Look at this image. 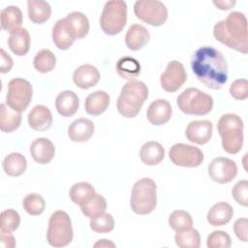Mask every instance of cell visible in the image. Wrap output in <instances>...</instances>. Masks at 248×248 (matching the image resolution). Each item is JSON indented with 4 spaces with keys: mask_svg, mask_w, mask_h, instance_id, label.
I'll return each mask as SVG.
<instances>
[{
    "mask_svg": "<svg viewBox=\"0 0 248 248\" xmlns=\"http://www.w3.org/2000/svg\"><path fill=\"white\" fill-rule=\"evenodd\" d=\"M191 69L196 78L207 88L218 90L228 80V64L220 50L205 46L191 57Z\"/></svg>",
    "mask_w": 248,
    "mask_h": 248,
    "instance_id": "cell-1",
    "label": "cell"
},
{
    "mask_svg": "<svg viewBox=\"0 0 248 248\" xmlns=\"http://www.w3.org/2000/svg\"><path fill=\"white\" fill-rule=\"evenodd\" d=\"M214 38L236 51L248 52L247 19L240 12H232L226 19L218 21L213 27Z\"/></svg>",
    "mask_w": 248,
    "mask_h": 248,
    "instance_id": "cell-2",
    "label": "cell"
},
{
    "mask_svg": "<svg viewBox=\"0 0 248 248\" xmlns=\"http://www.w3.org/2000/svg\"><path fill=\"white\" fill-rule=\"evenodd\" d=\"M148 98V88L144 82L132 79L123 85L117 99V110L126 117H136Z\"/></svg>",
    "mask_w": 248,
    "mask_h": 248,
    "instance_id": "cell-3",
    "label": "cell"
},
{
    "mask_svg": "<svg viewBox=\"0 0 248 248\" xmlns=\"http://www.w3.org/2000/svg\"><path fill=\"white\" fill-rule=\"evenodd\" d=\"M222 147L229 154L238 153L243 145V121L235 113L222 115L217 124Z\"/></svg>",
    "mask_w": 248,
    "mask_h": 248,
    "instance_id": "cell-4",
    "label": "cell"
},
{
    "mask_svg": "<svg viewBox=\"0 0 248 248\" xmlns=\"http://www.w3.org/2000/svg\"><path fill=\"white\" fill-rule=\"evenodd\" d=\"M157 204V186L153 179L143 177L138 180L133 188L130 206L136 214L146 215L151 213Z\"/></svg>",
    "mask_w": 248,
    "mask_h": 248,
    "instance_id": "cell-5",
    "label": "cell"
},
{
    "mask_svg": "<svg viewBox=\"0 0 248 248\" xmlns=\"http://www.w3.org/2000/svg\"><path fill=\"white\" fill-rule=\"evenodd\" d=\"M74 232L72 221L67 212L63 210L54 211L48 221L46 240L52 247H64L73 240Z\"/></svg>",
    "mask_w": 248,
    "mask_h": 248,
    "instance_id": "cell-6",
    "label": "cell"
},
{
    "mask_svg": "<svg viewBox=\"0 0 248 248\" xmlns=\"http://www.w3.org/2000/svg\"><path fill=\"white\" fill-rule=\"evenodd\" d=\"M178 108L185 114L205 115L213 108V98L194 87L185 89L176 99Z\"/></svg>",
    "mask_w": 248,
    "mask_h": 248,
    "instance_id": "cell-7",
    "label": "cell"
},
{
    "mask_svg": "<svg viewBox=\"0 0 248 248\" xmlns=\"http://www.w3.org/2000/svg\"><path fill=\"white\" fill-rule=\"evenodd\" d=\"M127 22V4L122 0L106 2L100 16V26L109 36L119 34Z\"/></svg>",
    "mask_w": 248,
    "mask_h": 248,
    "instance_id": "cell-8",
    "label": "cell"
},
{
    "mask_svg": "<svg viewBox=\"0 0 248 248\" xmlns=\"http://www.w3.org/2000/svg\"><path fill=\"white\" fill-rule=\"evenodd\" d=\"M33 97V88L31 83L20 78H12L8 83V92L6 95V105L15 111H24Z\"/></svg>",
    "mask_w": 248,
    "mask_h": 248,
    "instance_id": "cell-9",
    "label": "cell"
},
{
    "mask_svg": "<svg viewBox=\"0 0 248 248\" xmlns=\"http://www.w3.org/2000/svg\"><path fill=\"white\" fill-rule=\"evenodd\" d=\"M134 13L139 19L152 26H161L168 18V9L159 0H138L134 4Z\"/></svg>",
    "mask_w": 248,
    "mask_h": 248,
    "instance_id": "cell-10",
    "label": "cell"
},
{
    "mask_svg": "<svg viewBox=\"0 0 248 248\" xmlns=\"http://www.w3.org/2000/svg\"><path fill=\"white\" fill-rule=\"evenodd\" d=\"M169 157L175 166L186 168L199 167L204 159L200 148L186 143L173 144L169 151Z\"/></svg>",
    "mask_w": 248,
    "mask_h": 248,
    "instance_id": "cell-11",
    "label": "cell"
},
{
    "mask_svg": "<svg viewBox=\"0 0 248 248\" xmlns=\"http://www.w3.org/2000/svg\"><path fill=\"white\" fill-rule=\"evenodd\" d=\"M186 70L183 64L177 60L170 61L165 72L160 77L162 88L169 93L177 91L186 82Z\"/></svg>",
    "mask_w": 248,
    "mask_h": 248,
    "instance_id": "cell-12",
    "label": "cell"
},
{
    "mask_svg": "<svg viewBox=\"0 0 248 248\" xmlns=\"http://www.w3.org/2000/svg\"><path fill=\"white\" fill-rule=\"evenodd\" d=\"M210 178L220 184H226L233 180L237 174V166L234 161L226 157H217L208 165Z\"/></svg>",
    "mask_w": 248,
    "mask_h": 248,
    "instance_id": "cell-13",
    "label": "cell"
},
{
    "mask_svg": "<svg viewBox=\"0 0 248 248\" xmlns=\"http://www.w3.org/2000/svg\"><path fill=\"white\" fill-rule=\"evenodd\" d=\"M213 132V124L209 120H195L191 121L185 130L187 140L196 144L207 143Z\"/></svg>",
    "mask_w": 248,
    "mask_h": 248,
    "instance_id": "cell-14",
    "label": "cell"
},
{
    "mask_svg": "<svg viewBox=\"0 0 248 248\" xmlns=\"http://www.w3.org/2000/svg\"><path fill=\"white\" fill-rule=\"evenodd\" d=\"M172 108L169 101L165 99H157L153 101L146 111L147 120L155 126L166 124L171 117Z\"/></svg>",
    "mask_w": 248,
    "mask_h": 248,
    "instance_id": "cell-15",
    "label": "cell"
},
{
    "mask_svg": "<svg viewBox=\"0 0 248 248\" xmlns=\"http://www.w3.org/2000/svg\"><path fill=\"white\" fill-rule=\"evenodd\" d=\"M100 80L99 70L90 64H83L78 67L73 74L74 83L81 88L88 89L95 86Z\"/></svg>",
    "mask_w": 248,
    "mask_h": 248,
    "instance_id": "cell-16",
    "label": "cell"
},
{
    "mask_svg": "<svg viewBox=\"0 0 248 248\" xmlns=\"http://www.w3.org/2000/svg\"><path fill=\"white\" fill-rule=\"evenodd\" d=\"M66 28L72 38L82 39L89 32V20L87 16L80 12H72L64 17Z\"/></svg>",
    "mask_w": 248,
    "mask_h": 248,
    "instance_id": "cell-17",
    "label": "cell"
},
{
    "mask_svg": "<svg viewBox=\"0 0 248 248\" xmlns=\"http://www.w3.org/2000/svg\"><path fill=\"white\" fill-rule=\"evenodd\" d=\"M30 154L36 163L46 165L53 159L55 147L48 139L38 138L30 145Z\"/></svg>",
    "mask_w": 248,
    "mask_h": 248,
    "instance_id": "cell-18",
    "label": "cell"
},
{
    "mask_svg": "<svg viewBox=\"0 0 248 248\" xmlns=\"http://www.w3.org/2000/svg\"><path fill=\"white\" fill-rule=\"evenodd\" d=\"M94 130V123L90 119L80 117L69 125L68 136L72 141L85 142L93 136Z\"/></svg>",
    "mask_w": 248,
    "mask_h": 248,
    "instance_id": "cell-19",
    "label": "cell"
},
{
    "mask_svg": "<svg viewBox=\"0 0 248 248\" xmlns=\"http://www.w3.org/2000/svg\"><path fill=\"white\" fill-rule=\"evenodd\" d=\"M28 124L35 131H46L51 127L53 117L49 108L44 105L35 106L28 113Z\"/></svg>",
    "mask_w": 248,
    "mask_h": 248,
    "instance_id": "cell-20",
    "label": "cell"
},
{
    "mask_svg": "<svg viewBox=\"0 0 248 248\" xmlns=\"http://www.w3.org/2000/svg\"><path fill=\"white\" fill-rule=\"evenodd\" d=\"M79 107L78 95L70 90L60 92L55 99V108L57 112L64 116L70 117L76 114Z\"/></svg>",
    "mask_w": 248,
    "mask_h": 248,
    "instance_id": "cell-21",
    "label": "cell"
},
{
    "mask_svg": "<svg viewBox=\"0 0 248 248\" xmlns=\"http://www.w3.org/2000/svg\"><path fill=\"white\" fill-rule=\"evenodd\" d=\"M150 39L149 31L140 24H133L129 27L126 36L125 44L130 50L137 51L141 49Z\"/></svg>",
    "mask_w": 248,
    "mask_h": 248,
    "instance_id": "cell-22",
    "label": "cell"
},
{
    "mask_svg": "<svg viewBox=\"0 0 248 248\" xmlns=\"http://www.w3.org/2000/svg\"><path fill=\"white\" fill-rule=\"evenodd\" d=\"M233 216V209L231 204L225 202H220L211 206L208 210L206 219L207 222L214 227L227 225Z\"/></svg>",
    "mask_w": 248,
    "mask_h": 248,
    "instance_id": "cell-23",
    "label": "cell"
},
{
    "mask_svg": "<svg viewBox=\"0 0 248 248\" xmlns=\"http://www.w3.org/2000/svg\"><path fill=\"white\" fill-rule=\"evenodd\" d=\"M30 43L31 39L29 32L27 29L22 27L11 32L8 38L9 48L14 54L17 56H23L27 54L30 48Z\"/></svg>",
    "mask_w": 248,
    "mask_h": 248,
    "instance_id": "cell-24",
    "label": "cell"
},
{
    "mask_svg": "<svg viewBox=\"0 0 248 248\" xmlns=\"http://www.w3.org/2000/svg\"><path fill=\"white\" fill-rule=\"evenodd\" d=\"M110 102L109 95L102 90L89 94L84 102L85 111L93 116H98L105 112Z\"/></svg>",
    "mask_w": 248,
    "mask_h": 248,
    "instance_id": "cell-25",
    "label": "cell"
},
{
    "mask_svg": "<svg viewBox=\"0 0 248 248\" xmlns=\"http://www.w3.org/2000/svg\"><path fill=\"white\" fill-rule=\"evenodd\" d=\"M165 157V149L161 143L150 140L146 141L140 150V158L141 162L147 166H155L160 164Z\"/></svg>",
    "mask_w": 248,
    "mask_h": 248,
    "instance_id": "cell-26",
    "label": "cell"
},
{
    "mask_svg": "<svg viewBox=\"0 0 248 248\" xmlns=\"http://www.w3.org/2000/svg\"><path fill=\"white\" fill-rule=\"evenodd\" d=\"M23 16L22 12L17 6H7L0 13V23L3 30L10 33L20 28Z\"/></svg>",
    "mask_w": 248,
    "mask_h": 248,
    "instance_id": "cell-27",
    "label": "cell"
},
{
    "mask_svg": "<svg viewBox=\"0 0 248 248\" xmlns=\"http://www.w3.org/2000/svg\"><path fill=\"white\" fill-rule=\"evenodd\" d=\"M27 12L29 19L36 24H42L48 20L51 16V7L46 1L28 0Z\"/></svg>",
    "mask_w": 248,
    "mask_h": 248,
    "instance_id": "cell-28",
    "label": "cell"
},
{
    "mask_svg": "<svg viewBox=\"0 0 248 248\" xmlns=\"http://www.w3.org/2000/svg\"><path fill=\"white\" fill-rule=\"evenodd\" d=\"M96 191L94 187L88 182L75 183L69 192L70 199L75 204L82 206L89 202L95 196Z\"/></svg>",
    "mask_w": 248,
    "mask_h": 248,
    "instance_id": "cell-29",
    "label": "cell"
},
{
    "mask_svg": "<svg viewBox=\"0 0 248 248\" xmlns=\"http://www.w3.org/2000/svg\"><path fill=\"white\" fill-rule=\"evenodd\" d=\"M21 112L10 108L5 104L0 105V130L4 133L16 131L21 123Z\"/></svg>",
    "mask_w": 248,
    "mask_h": 248,
    "instance_id": "cell-30",
    "label": "cell"
},
{
    "mask_svg": "<svg viewBox=\"0 0 248 248\" xmlns=\"http://www.w3.org/2000/svg\"><path fill=\"white\" fill-rule=\"evenodd\" d=\"M2 166L6 174L16 177L25 171L27 168V161L21 153L13 152L5 157Z\"/></svg>",
    "mask_w": 248,
    "mask_h": 248,
    "instance_id": "cell-31",
    "label": "cell"
},
{
    "mask_svg": "<svg viewBox=\"0 0 248 248\" xmlns=\"http://www.w3.org/2000/svg\"><path fill=\"white\" fill-rule=\"evenodd\" d=\"M115 69L120 78L128 80L135 79L140 74V62L131 56H123L119 58L116 62Z\"/></svg>",
    "mask_w": 248,
    "mask_h": 248,
    "instance_id": "cell-32",
    "label": "cell"
},
{
    "mask_svg": "<svg viewBox=\"0 0 248 248\" xmlns=\"http://www.w3.org/2000/svg\"><path fill=\"white\" fill-rule=\"evenodd\" d=\"M52 41L57 48L66 50L72 46L75 40L68 32L64 18L58 19L52 28Z\"/></svg>",
    "mask_w": 248,
    "mask_h": 248,
    "instance_id": "cell-33",
    "label": "cell"
},
{
    "mask_svg": "<svg viewBox=\"0 0 248 248\" xmlns=\"http://www.w3.org/2000/svg\"><path fill=\"white\" fill-rule=\"evenodd\" d=\"M34 68L41 74L51 72L56 65V56L47 48H44L37 52L33 60Z\"/></svg>",
    "mask_w": 248,
    "mask_h": 248,
    "instance_id": "cell-34",
    "label": "cell"
},
{
    "mask_svg": "<svg viewBox=\"0 0 248 248\" xmlns=\"http://www.w3.org/2000/svg\"><path fill=\"white\" fill-rule=\"evenodd\" d=\"M174 241L175 244L180 248H199L201 246L200 233L196 229L193 228L176 232Z\"/></svg>",
    "mask_w": 248,
    "mask_h": 248,
    "instance_id": "cell-35",
    "label": "cell"
},
{
    "mask_svg": "<svg viewBox=\"0 0 248 248\" xmlns=\"http://www.w3.org/2000/svg\"><path fill=\"white\" fill-rule=\"evenodd\" d=\"M169 225L175 232H181L193 227V219L185 210H174L169 216Z\"/></svg>",
    "mask_w": 248,
    "mask_h": 248,
    "instance_id": "cell-36",
    "label": "cell"
},
{
    "mask_svg": "<svg viewBox=\"0 0 248 248\" xmlns=\"http://www.w3.org/2000/svg\"><path fill=\"white\" fill-rule=\"evenodd\" d=\"M23 209L32 216L42 214L46 208V202L44 198L36 193L28 194L22 202Z\"/></svg>",
    "mask_w": 248,
    "mask_h": 248,
    "instance_id": "cell-37",
    "label": "cell"
},
{
    "mask_svg": "<svg viewBox=\"0 0 248 248\" xmlns=\"http://www.w3.org/2000/svg\"><path fill=\"white\" fill-rule=\"evenodd\" d=\"M20 224L19 214L12 209H5L0 215V232H13Z\"/></svg>",
    "mask_w": 248,
    "mask_h": 248,
    "instance_id": "cell-38",
    "label": "cell"
},
{
    "mask_svg": "<svg viewBox=\"0 0 248 248\" xmlns=\"http://www.w3.org/2000/svg\"><path fill=\"white\" fill-rule=\"evenodd\" d=\"M90 229L97 233H107L114 229V219L109 213H102L90 219Z\"/></svg>",
    "mask_w": 248,
    "mask_h": 248,
    "instance_id": "cell-39",
    "label": "cell"
},
{
    "mask_svg": "<svg viewBox=\"0 0 248 248\" xmlns=\"http://www.w3.org/2000/svg\"><path fill=\"white\" fill-rule=\"evenodd\" d=\"M106 208H107V201L103 196L99 194H96V196L89 202L80 206L81 212L90 219L104 213Z\"/></svg>",
    "mask_w": 248,
    "mask_h": 248,
    "instance_id": "cell-40",
    "label": "cell"
},
{
    "mask_svg": "<svg viewBox=\"0 0 248 248\" xmlns=\"http://www.w3.org/2000/svg\"><path fill=\"white\" fill-rule=\"evenodd\" d=\"M231 245V236L224 231H214L206 239V246L208 248H230Z\"/></svg>",
    "mask_w": 248,
    "mask_h": 248,
    "instance_id": "cell-41",
    "label": "cell"
},
{
    "mask_svg": "<svg viewBox=\"0 0 248 248\" xmlns=\"http://www.w3.org/2000/svg\"><path fill=\"white\" fill-rule=\"evenodd\" d=\"M232 195L234 199V201L242 205L247 206L248 205V181L245 179H242L235 183L232 190Z\"/></svg>",
    "mask_w": 248,
    "mask_h": 248,
    "instance_id": "cell-42",
    "label": "cell"
},
{
    "mask_svg": "<svg viewBox=\"0 0 248 248\" xmlns=\"http://www.w3.org/2000/svg\"><path fill=\"white\" fill-rule=\"evenodd\" d=\"M230 95L235 100H245L248 98V81L245 78L235 79L230 85Z\"/></svg>",
    "mask_w": 248,
    "mask_h": 248,
    "instance_id": "cell-43",
    "label": "cell"
},
{
    "mask_svg": "<svg viewBox=\"0 0 248 248\" xmlns=\"http://www.w3.org/2000/svg\"><path fill=\"white\" fill-rule=\"evenodd\" d=\"M248 220L247 218H239L233 224V231L237 238L243 242L248 241V232H247Z\"/></svg>",
    "mask_w": 248,
    "mask_h": 248,
    "instance_id": "cell-44",
    "label": "cell"
},
{
    "mask_svg": "<svg viewBox=\"0 0 248 248\" xmlns=\"http://www.w3.org/2000/svg\"><path fill=\"white\" fill-rule=\"evenodd\" d=\"M0 56H1V65H0V72L2 74H6L11 71L14 65V61L12 57L3 49L0 50Z\"/></svg>",
    "mask_w": 248,
    "mask_h": 248,
    "instance_id": "cell-45",
    "label": "cell"
},
{
    "mask_svg": "<svg viewBox=\"0 0 248 248\" xmlns=\"http://www.w3.org/2000/svg\"><path fill=\"white\" fill-rule=\"evenodd\" d=\"M0 243L3 248H14L16 245V238L12 234V232H1Z\"/></svg>",
    "mask_w": 248,
    "mask_h": 248,
    "instance_id": "cell-46",
    "label": "cell"
},
{
    "mask_svg": "<svg viewBox=\"0 0 248 248\" xmlns=\"http://www.w3.org/2000/svg\"><path fill=\"white\" fill-rule=\"evenodd\" d=\"M234 0H214L213 4L220 10H230L235 5Z\"/></svg>",
    "mask_w": 248,
    "mask_h": 248,
    "instance_id": "cell-47",
    "label": "cell"
},
{
    "mask_svg": "<svg viewBox=\"0 0 248 248\" xmlns=\"http://www.w3.org/2000/svg\"><path fill=\"white\" fill-rule=\"evenodd\" d=\"M94 247H115V244L108 239H100L94 244Z\"/></svg>",
    "mask_w": 248,
    "mask_h": 248,
    "instance_id": "cell-48",
    "label": "cell"
}]
</instances>
